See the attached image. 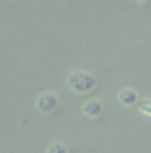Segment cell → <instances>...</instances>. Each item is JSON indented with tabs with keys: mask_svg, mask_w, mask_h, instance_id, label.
<instances>
[{
	"mask_svg": "<svg viewBox=\"0 0 151 153\" xmlns=\"http://www.w3.org/2000/svg\"><path fill=\"white\" fill-rule=\"evenodd\" d=\"M59 105V100L55 94L52 93H44L38 97L37 100V109L43 114H52Z\"/></svg>",
	"mask_w": 151,
	"mask_h": 153,
	"instance_id": "obj_2",
	"label": "cell"
},
{
	"mask_svg": "<svg viewBox=\"0 0 151 153\" xmlns=\"http://www.w3.org/2000/svg\"><path fill=\"white\" fill-rule=\"evenodd\" d=\"M82 112H84L85 116H98L103 112V106L97 100H88V102H85V105L82 108Z\"/></svg>",
	"mask_w": 151,
	"mask_h": 153,
	"instance_id": "obj_3",
	"label": "cell"
},
{
	"mask_svg": "<svg viewBox=\"0 0 151 153\" xmlns=\"http://www.w3.org/2000/svg\"><path fill=\"white\" fill-rule=\"evenodd\" d=\"M47 153H68V149L62 143H55L47 149Z\"/></svg>",
	"mask_w": 151,
	"mask_h": 153,
	"instance_id": "obj_5",
	"label": "cell"
},
{
	"mask_svg": "<svg viewBox=\"0 0 151 153\" xmlns=\"http://www.w3.org/2000/svg\"><path fill=\"white\" fill-rule=\"evenodd\" d=\"M117 99H119V102H120L122 105L131 106L133 103H136L138 94H136V91H133L132 88H125V90H122V91L119 93Z\"/></svg>",
	"mask_w": 151,
	"mask_h": 153,
	"instance_id": "obj_4",
	"label": "cell"
},
{
	"mask_svg": "<svg viewBox=\"0 0 151 153\" xmlns=\"http://www.w3.org/2000/svg\"><path fill=\"white\" fill-rule=\"evenodd\" d=\"M138 111L142 112V114L148 115V116H151V102H148V100L139 102V103H138Z\"/></svg>",
	"mask_w": 151,
	"mask_h": 153,
	"instance_id": "obj_6",
	"label": "cell"
},
{
	"mask_svg": "<svg viewBox=\"0 0 151 153\" xmlns=\"http://www.w3.org/2000/svg\"><path fill=\"white\" fill-rule=\"evenodd\" d=\"M68 87L75 93H87L91 91L97 84V79L93 74L84 71H74L68 75Z\"/></svg>",
	"mask_w": 151,
	"mask_h": 153,
	"instance_id": "obj_1",
	"label": "cell"
}]
</instances>
